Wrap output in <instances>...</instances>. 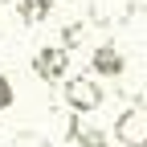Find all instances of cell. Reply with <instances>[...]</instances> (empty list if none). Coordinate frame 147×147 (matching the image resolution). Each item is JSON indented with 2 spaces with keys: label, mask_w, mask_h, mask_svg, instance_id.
Instances as JSON below:
<instances>
[{
  "label": "cell",
  "mask_w": 147,
  "mask_h": 147,
  "mask_svg": "<svg viewBox=\"0 0 147 147\" xmlns=\"http://www.w3.org/2000/svg\"><path fill=\"white\" fill-rule=\"evenodd\" d=\"M61 98H65V106L74 110V115H94V110L106 102L102 86L94 82V74H74V78H65Z\"/></svg>",
  "instance_id": "1"
},
{
  "label": "cell",
  "mask_w": 147,
  "mask_h": 147,
  "mask_svg": "<svg viewBox=\"0 0 147 147\" xmlns=\"http://www.w3.org/2000/svg\"><path fill=\"white\" fill-rule=\"evenodd\" d=\"M115 143L119 147H147V110L143 106H127L115 119Z\"/></svg>",
  "instance_id": "2"
},
{
  "label": "cell",
  "mask_w": 147,
  "mask_h": 147,
  "mask_svg": "<svg viewBox=\"0 0 147 147\" xmlns=\"http://www.w3.org/2000/svg\"><path fill=\"white\" fill-rule=\"evenodd\" d=\"M65 69H69V49L65 45H37V53H33V74L41 82H61L65 78Z\"/></svg>",
  "instance_id": "3"
},
{
  "label": "cell",
  "mask_w": 147,
  "mask_h": 147,
  "mask_svg": "<svg viewBox=\"0 0 147 147\" xmlns=\"http://www.w3.org/2000/svg\"><path fill=\"white\" fill-rule=\"evenodd\" d=\"M90 69H94V78H110V82H119L123 78V69H127V53L119 41H102L94 49V57H90Z\"/></svg>",
  "instance_id": "4"
},
{
  "label": "cell",
  "mask_w": 147,
  "mask_h": 147,
  "mask_svg": "<svg viewBox=\"0 0 147 147\" xmlns=\"http://www.w3.org/2000/svg\"><path fill=\"white\" fill-rule=\"evenodd\" d=\"M65 139L74 143V147H110V135L102 131V127H94V123H86L82 115H65Z\"/></svg>",
  "instance_id": "5"
},
{
  "label": "cell",
  "mask_w": 147,
  "mask_h": 147,
  "mask_svg": "<svg viewBox=\"0 0 147 147\" xmlns=\"http://www.w3.org/2000/svg\"><path fill=\"white\" fill-rule=\"evenodd\" d=\"M12 4H16V16H21L25 25H41L53 12V0H12Z\"/></svg>",
  "instance_id": "6"
},
{
  "label": "cell",
  "mask_w": 147,
  "mask_h": 147,
  "mask_svg": "<svg viewBox=\"0 0 147 147\" xmlns=\"http://www.w3.org/2000/svg\"><path fill=\"white\" fill-rule=\"evenodd\" d=\"M82 37H86V21L78 16V21H69V25L61 29V41H57V45H65V49H78V45H82Z\"/></svg>",
  "instance_id": "7"
},
{
  "label": "cell",
  "mask_w": 147,
  "mask_h": 147,
  "mask_svg": "<svg viewBox=\"0 0 147 147\" xmlns=\"http://www.w3.org/2000/svg\"><path fill=\"white\" fill-rule=\"evenodd\" d=\"M12 147H49V135H41V131H16Z\"/></svg>",
  "instance_id": "8"
},
{
  "label": "cell",
  "mask_w": 147,
  "mask_h": 147,
  "mask_svg": "<svg viewBox=\"0 0 147 147\" xmlns=\"http://www.w3.org/2000/svg\"><path fill=\"white\" fill-rule=\"evenodd\" d=\"M12 102H16V90H12V82L4 78V74H0V115H4Z\"/></svg>",
  "instance_id": "9"
}]
</instances>
